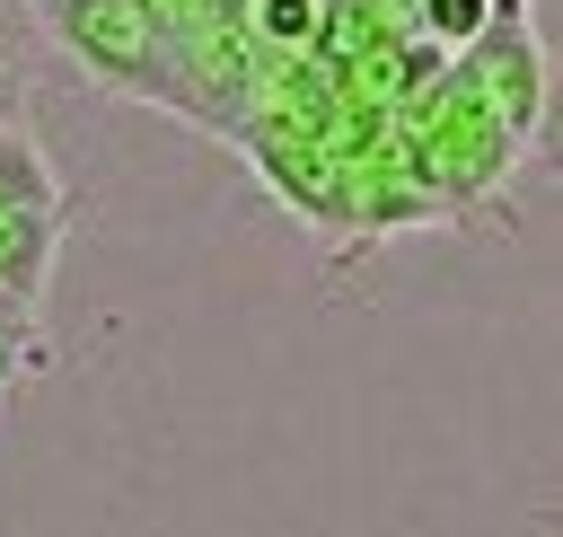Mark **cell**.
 Segmentation results:
<instances>
[{"label": "cell", "mask_w": 563, "mask_h": 537, "mask_svg": "<svg viewBox=\"0 0 563 537\" xmlns=\"http://www.w3.org/2000/svg\"><path fill=\"white\" fill-rule=\"evenodd\" d=\"M238 18H246V44L264 62H308L325 35V0H246Z\"/></svg>", "instance_id": "cell-4"}, {"label": "cell", "mask_w": 563, "mask_h": 537, "mask_svg": "<svg viewBox=\"0 0 563 537\" xmlns=\"http://www.w3.org/2000/svg\"><path fill=\"white\" fill-rule=\"evenodd\" d=\"M35 26L70 53L79 79H97V88H114V97H132V106H167V114H185L167 35L150 26L141 0H35Z\"/></svg>", "instance_id": "cell-1"}, {"label": "cell", "mask_w": 563, "mask_h": 537, "mask_svg": "<svg viewBox=\"0 0 563 537\" xmlns=\"http://www.w3.org/2000/svg\"><path fill=\"white\" fill-rule=\"evenodd\" d=\"M449 79H457V97H466L510 150L537 141V123H545V44H537V26H493L484 44H466V53L449 62Z\"/></svg>", "instance_id": "cell-2"}, {"label": "cell", "mask_w": 563, "mask_h": 537, "mask_svg": "<svg viewBox=\"0 0 563 537\" xmlns=\"http://www.w3.org/2000/svg\"><path fill=\"white\" fill-rule=\"evenodd\" d=\"M70 202H0V299L9 308H44L53 291V255H62Z\"/></svg>", "instance_id": "cell-3"}, {"label": "cell", "mask_w": 563, "mask_h": 537, "mask_svg": "<svg viewBox=\"0 0 563 537\" xmlns=\"http://www.w3.org/2000/svg\"><path fill=\"white\" fill-rule=\"evenodd\" d=\"M484 35H493V0H413V44H431L440 62H457Z\"/></svg>", "instance_id": "cell-5"}, {"label": "cell", "mask_w": 563, "mask_h": 537, "mask_svg": "<svg viewBox=\"0 0 563 537\" xmlns=\"http://www.w3.org/2000/svg\"><path fill=\"white\" fill-rule=\"evenodd\" d=\"M35 361H44V343H35V317H0V396H9V387H18Z\"/></svg>", "instance_id": "cell-6"}]
</instances>
